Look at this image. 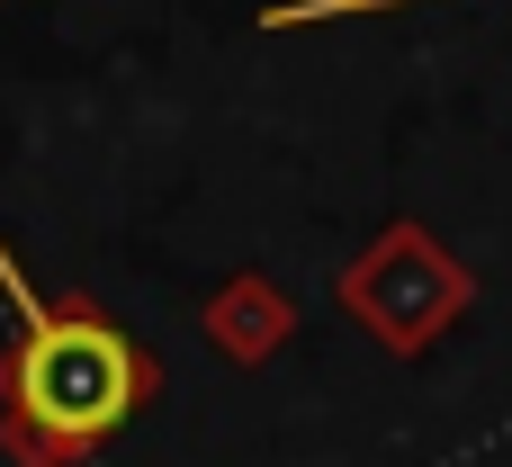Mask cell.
<instances>
[{"label": "cell", "mask_w": 512, "mask_h": 467, "mask_svg": "<svg viewBox=\"0 0 512 467\" xmlns=\"http://www.w3.org/2000/svg\"><path fill=\"white\" fill-rule=\"evenodd\" d=\"M0 297H9V315H18L9 405H18L45 441H72V450H81V441H108V432L144 405V387H153L144 351H135L108 315L36 297L27 270L9 261V243H0Z\"/></svg>", "instance_id": "6da1fadb"}, {"label": "cell", "mask_w": 512, "mask_h": 467, "mask_svg": "<svg viewBox=\"0 0 512 467\" xmlns=\"http://www.w3.org/2000/svg\"><path fill=\"white\" fill-rule=\"evenodd\" d=\"M360 9H405V0H279L261 9V27H315V18H360Z\"/></svg>", "instance_id": "7a4b0ae2"}]
</instances>
